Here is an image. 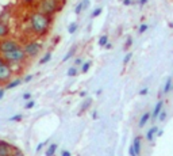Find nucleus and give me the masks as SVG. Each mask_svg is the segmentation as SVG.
<instances>
[{
	"label": "nucleus",
	"instance_id": "nucleus-48",
	"mask_svg": "<svg viewBox=\"0 0 173 156\" xmlns=\"http://www.w3.org/2000/svg\"><path fill=\"white\" fill-rule=\"evenodd\" d=\"M62 1H64V3H65V1H66V0H62Z\"/></svg>",
	"mask_w": 173,
	"mask_h": 156
},
{
	"label": "nucleus",
	"instance_id": "nucleus-19",
	"mask_svg": "<svg viewBox=\"0 0 173 156\" xmlns=\"http://www.w3.org/2000/svg\"><path fill=\"white\" fill-rule=\"evenodd\" d=\"M52 56H53V54H52V52H46V53H45L43 56H42L41 59H39V62H38V64H39V65L47 64V62H49L50 60H52Z\"/></svg>",
	"mask_w": 173,
	"mask_h": 156
},
{
	"label": "nucleus",
	"instance_id": "nucleus-16",
	"mask_svg": "<svg viewBox=\"0 0 173 156\" xmlns=\"http://www.w3.org/2000/svg\"><path fill=\"white\" fill-rule=\"evenodd\" d=\"M76 50H77V45H73V46L69 49V52H68L64 56V59H62V62H66V61H69V60L72 59V57L76 54Z\"/></svg>",
	"mask_w": 173,
	"mask_h": 156
},
{
	"label": "nucleus",
	"instance_id": "nucleus-50",
	"mask_svg": "<svg viewBox=\"0 0 173 156\" xmlns=\"http://www.w3.org/2000/svg\"><path fill=\"white\" fill-rule=\"evenodd\" d=\"M11 156H12V155H11Z\"/></svg>",
	"mask_w": 173,
	"mask_h": 156
},
{
	"label": "nucleus",
	"instance_id": "nucleus-28",
	"mask_svg": "<svg viewBox=\"0 0 173 156\" xmlns=\"http://www.w3.org/2000/svg\"><path fill=\"white\" fill-rule=\"evenodd\" d=\"M147 30H149V25H147V23H142L141 26L138 27V34H144V33H146Z\"/></svg>",
	"mask_w": 173,
	"mask_h": 156
},
{
	"label": "nucleus",
	"instance_id": "nucleus-49",
	"mask_svg": "<svg viewBox=\"0 0 173 156\" xmlns=\"http://www.w3.org/2000/svg\"><path fill=\"white\" fill-rule=\"evenodd\" d=\"M172 76H173V74H172Z\"/></svg>",
	"mask_w": 173,
	"mask_h": 156
},
{
	"label": "nucleus",
	"instance_id": "nucleus-24",
	"mask_svg": "<svg viewBox=\"0 0 173 156\" xmlns=\"http://www.w3.org/2000/svg\"><path fill=\"white\" fill-rule=\"evenodd\" d=\"M103 14V7H96V8H93V11L91 12V19H95L97 18V16H100V15Z\"/></svg>",
	"mask_w": 173,
	"mask_h": 156
},
{
	"label": "nucleus",
	"instance_id": "nucleus-10",
	"mask_svg": "<svg viewBox=\"0 0 173 156\" xmlns=\"http://www.w3.org/2000/svg\"><path fill=\"white\" fill-rule=\"evenodd\" d=\"M158 130H160V128L155 126V125H154V126H152V128H149L147 132H146V141L153 143V140L157 138V133H158Z\"/></svg>",
	"mask_w": 173,
	"mask_h": 156
},
{
	"label": "nucleus",
	"instance_id": "nucleus-6",
	"mask_svg": "<svg viewBox=\"0 0 173 156\" xmlns=\"http://www.w3.org/2000/svg\"><path fill=\"white\" fill-rule=\"evenodd\" d=\"M11 76H12L11 64L4 62V64L0 67V83H8L10 79H11Z\"/></svg>",
	"mask_w": 173,
	"mask_h": 156
},
{
	"label": "nucleus",
	"instance_id": "nucleus-45",
	"mask_svg": "<svg viewBox=\"0 0 173 156\" xmlns=\"http://www.w3.org/2000/svg\"><path fill=\"white\" fill-rule=\"evenodd\" d=\"M104 48L110 50V49H111V48H112V44H111V42H108V44H107V45H106V46H104Z\"/></svg>",
	"mask_w": 173,
	"mask_h": 156
},
{
	"label": "nucleus",
	"instance_id": "nucleus-33",
	"mask_svg": "<svg viewBox=\"0 0 173 156\" xmlns=\"http://www.w3.org/2000/svg\"><path fill=\"white\" fill-rule=\"evenodd\" d=\"M12 156H24V155L19 148H14V149H12Z\"/></svg>",
	"mask_w": 173,
	"mask_h": 156
},
{
	"label": "nucleus",
	"instance_id": "nucleus-15",
	"mask_svg": "<svg viewBox=\"0 0 173 156\" xmlns=\"http://www.w3.org/2000/svg\"><path fill=\"white\" fill-rule=\"evenodd\" d=\"M8 33H10L8 25L0 21V38H6V37L8 36Z\"/></svg>",
	"mask_w": 173,
	"mask_h": 156
},
{
	"label": "nucleus",
	"instance_id": "nucleus-30",
	"mask_svg": "<svg viewBox=\"0 0 173 156\" xmlns=\"http://www.w3.org/2000/svg\"><path fill=\"white\" fill-rule=\"evenodd\" d=\"M166 117H168V113L165 111V110H162V111L160 113V115H158V118H157V121H158V122H164V121L166 120Z\"/></svg>",
	"mask_w": 173,
	"mask_h": 156
},
{
	"label": "nucleus",
	"instance_id": "nucleus-26",
	"mask_svg": "<svg viewBox=\"0 0 173 156\" xmlns=\"http://www.w3.org/2000/svg\"><path fill=\"white\" fill-rule=\"evenodd\" d=\"M133 44H134V39H133V37H127L126 42H124V45H123V49L124 50H129L130 48L133 46Z\"/></svg>",
	"mask_w": 173,
	"mask_h": 156
},
{
	"label": "nucleus",
	"instance_id": "nucleus-23",
	"mask_svg": "<svg viewBox=\"0 0 173 156\" xmlns=\"http://www.w3.org/2000/svg\"><path fill=\"white\" fill-rule=\"evenodd\" d=\"M97 44H99L100 48H104L107 44H108V36L107 34H103V36H100L99 41H97Z\"/></svg>",
	"mask_w": 173,
	"mask_h": 156
},
{
	"label": "nucleus",
	"instance_id": "nucleus-47",
	"mask_svg": "<svg viewBox=\"0 0 173 156\" xmlns=\"http://www.w3.org/2000/svg\"><path fill=\"white\" fill-rule=\"evenodd\" d=\"M80 97H81V98H85V97H87V92H85V91L80 92Z\"/></svg>",
	"mask_w": 173,
	"mask_h": 156
},
{
	"label": "nucleus",
	"instance_id": "nucleus-32",
	"mask_svg": "<svg viewBox=\"0 0 173 156\" xmlns=\"http://www.w3.org/2000/svg\"><path fill=\"white\" fill-rule=\"evenodd\" d=\"M133 59V53L131 52H129V53H126V56L123 57V65H127L130 62V60Z\"/></svg>",
	"mask_w": 173,
	"mask_h": 156
},
{
	"label": "nucleus",
	"instance_id": "nucleus-37",
	"mask_svg": "<svg viewBox=\"0 0 173 156\" xmlns=\"http://www.w3.org/2000/svg\"><path fill=\"white\" fill-rule=\"evenodd\" d=\"M22 98H23L24 100H30V99H31V98H32V95L30 94V92H24V94L22 95Z\"/></svg>",
	"mask_w": 173,
	"mask_h": 156
},
{
	"label": "nucleus",
	"instance_id": "nucleus-2",
	"mask_svg": "<svg viewBox=\"0 0 173 156\" xmlns=\"http://www.w3.org/2000/svg\"><path fill=\"white\" fill-rule=\"evenodd\" d=\"M62 6H64L62 0H38L37 11L53 18L57 12H60L62 10Z\"/></svg>",
	"mask_w": 173,
	"mask_h": 156
},
{
	"label": "nucleus",
	"instance_id": "nucleus-21",
	"mask_svg": "<svg viewBox=\"0 0 173 156\" xmlns=\"http://www.w3.org/2000/svg\"><path fill=\"white\" fill-rule=\"evenodd\" d=\"M66 75L69 77H74V76H77L79 75V67H76V65H72L69 69H68V72H66Z\"/></svg>",
	"mask_w": 173,
	"mask_h": 156
},
{
	"label": "nucleus",
	"instance_id": "nucleus-39",
	"mask_svg": "<svg viewBox=\"0 0 173 156\" xmlns=\"http://www.w3.org/2000/svg\"><path fill=\"white\" fill-rule=\"evenodd\" d=\"M122 3H123V6H126V7H129V6H131L134 1L133 0H122Z\"/></svg>",
	"mask_w": 173,
	"mask_h": 156
},
{
	"label": "nucleus",
	"instance_id": "nucleus-8",
	"mask_svg": "<svg viewBox=\"0 0 173 156\" xmlns=\"http://www.w3.org/2000/svg\"><path fill=\"white\" fill-rule=\"evenodd\" d=\"M162 110H164V100L160 99L158 102L155 103L154 109H153V111H152V121L157 120V118H158V115H160V113H161Z\"/></svg>",
	"mask_w": 173,
	"mask_h": 156
},
{
	"label": "nucleus",
	"instance_id": "nucleus-1",
	"mask_svg": "<svg viewBox=\"0 0 173 156\" xmlns=\"http://www.w3.org/2000/svg\"><path fill=\"white\" fill-rule=\"evenodd\" d=\"M29 23H30V30H31L32 34L42 37V36H46L47 31H49L50 25H52V18L39 11H34L30 15Z\"/></svg>",
	"mask_w": 173,
	"mask_h": 156
},
{
	"label": "nucleus",
	"instance_id": "nucleus-43",
	"mask_svg": "<svg viewBox=\"0 0 173 156\" xmlns=\"http://www.w3.org/2000/svg\"><path fill=\"white\" fill-rule=\"evenodd\" d=\"M92 118H93V120H97V118H99V113H97V110H93V113H92Z\"/></svg>",
	"mask_w": 173,
	"mask_h": 156
},
{
	"label": "nucleus",
	"instance_id": "nucleus-44",
	"mask_svg": "<svg viewBox=\"0 0 173 156\" xmlns=\"http://www.w3.org/2000/svg\"><path fill=\"white\" fill-rule=\"evenodd\" d=\"M162 134H164V130H162V129H160V130H158V133H157V137H161Z\"/></svg>",
	"mask_w": 173,
	"mask_h": 156
},
{
	"label": "nucleus",
	"instance_id": "nucleus-9",
	"mask_svg": "<svg viewBox=\"0 0 173 156\" xmlns=\"http://www.w3.org/2000/svg\"><path fill=\"white\" fill-rule=\"evenodd\" d=\"M89 6H91V1H89V0H81V1L77 3L76 8H74V14L80 15L82 11H85L87 8H89Z\"/></svg>",
	"mask_w": 173,
	"mask_h": 156
},
{
	"label": "nucleus",
	"instance_id": "nucleus-17",
	"mask_svg": "<svg viewBox=\"0 0 173 156\" xmlns=\"http://www.w3.org/2000/svg\"><path fill=\"white\" fill-rule=\"evenodd\" d=\"M22 83H23V80L22 79H15V80H11V82H8L6 84V90H12L15 88V87H18V85H21Z\"/></svg>",
	"mask_w": 173,
	"mask_h": 156
},
{
	"label": "nucleus",
	"instance_id": "nucleus-34",
	"mask_svg": "<svg viewBox=\"0 0 173 156\" xmlns=\"http://www.w3.org/2000/svg\"><path fill=\"white\" fill-rule=\"evenodd\" d=\"M82 59H80V57H77V59H74V61H73V65H76V67H81L82 65Z\"/></svg>",
	"mask_w": 173,
	"mask_h": 156
},
{
	"label": "nucleus",
	"instance_id": "nucleus-40",
	"mask_svg": "<svg viewBox=\"0 0 173 156\" xmlns=\"http://www.w3.org/2000/svg\"><path fill=\"white\" fill-rule=\"evenodd\" d=\"M32 77H34V76H32V75H27V76L23 79V82H24V83H30V82H31V80H32Z\"/></svg>",
	"mask_w": 173,
	"mask_h": 156
},
{
	"label": "nucleus",
	"instance_id": "nucleus-14",
	"mask_svg": "<svg viewBox=\"0 0 173 156\" xmlns=\"http://www.w3.org/2000/svg\"><path fill=\"white\" fill-rule=\"evenodd\" d=\"M57 149H58V144H57V143H52V144H49V147L46 148V151H45V156H54L57 152Z\"/></svg>",
	"mask_w": 173,
	"mask_h": 156
},
{
	"label": "nucleus",
	"instance_id": "nucleus-35",
	"mask_svg": "<svg viewBox=\"0 0 173 156\" xmlns=\"http://www.w3.org/2000/svg\"><path fill=\"white\" fill-rule=\"evenodd\" d=\"M60 155H61V156H72V152L69 149H61Z\"/></svg>",
	"mask_w": 173,
	"mask_h": 156
},
{
	"label": "nucleus",
	"instance_id": "nucleus-5",
	"mask_svg": "<svg viewBox=\"0 0 173 156\" xmlns=\"http://www.w3.org/2000/svg\"><path fill=\"white\" fill-rule=\"evenodd\" d=\"M16 48H21L19 42L16 39L12 38H1L0 41V53H7V52H11V50L16 49Z\"/></svg>",
	"mask_w": 173,
	"mask_h": 156
},
{
	"label": "nucleus",
	"instance_id": "nucleus-25",
	"mask_svg": "<svg viewBox=\"0 0 173 156\" xmlns=\"http://www.w3.org/2000/svg\"><path fill=\"white\" fill-rule=\"evenodd\" d=\"M23 120V114H14L12 117L8 118V122H19Z\"/></svg>",
	"mask_w": 173,
	"mask_h": 156
},
{
	"label": "nucleus",
	"instance_id": "nucleus-3",
	"mask_svg": "<svg viewBox=\"0 0 173 156\" xmlns=\"http://www.w3.org/2000/svg\"><path fill=\"white\" fill-rule=\"evenodd\" d=\"M1 56H3L4 61L8 62V64H19V62L24 61L27 59V54L24 52L23 46L16 48V49L11 50V52H7V53H3Z\"/></svg>",
	"mask_w": 173,
	"mask_h": 156
},
{
	"label": "nucleus",
	"instance_id": "nucleus-41",
	"mask_svg": "<svg viewBox=\"0 0 173 156\" xmlns=\"http://www.w3.org/2000/svg\"><path fill=\"white\" fill-rule=\"evenodd\" d=\"M147 1H149V0H138L137 3H138V6H139V7H144L145 4H147Z\"/></svg>",
	"mask_w": 173,
	"mask_h": 156
},
{
	"label": "nucleus",
	"instance_id": "nucleus-7",
	"mask_svg": "<svg viewBox=\"0 0 173 156\" xmlns=\"http://www.w3.org/2000/svg\"><path fill=\"white\" fill-rule=\"evenodd\" d=\"M14 147H11V144L4 140H0V156H11Z\"/></svg>",
	"mask_w": 173,
	"mask_h": 156
},
{
	"label": "nucleus",
	"instance_id": "nucleus-18",
	"mask_svg": "<svg viewBox=\"0 0 173 156\" xmlns=\"http://www.w3.org/2000/svg\"><path fill=\"white\" fill-rule=\"evenodd\" d=\"M91 67H92V60H87V61H84L82 65L80 67V72H81V74H88Z\"/></svg>",
	"mask_w": 173,
	"mask_h": 156
},
{
	"label": "nucleus",
	"instance_id": "nucleus-38",
	"mask_svg": "<svg viewBox=\"0 0 173 156\" xmlns=\"http://www.w3.org/2000/svg\"><path fill=\"white\" fill-rule=\"evenodd\" d=\"M23 4H27V6H30V4H34L37 1V0H21Z\"/></svg>",
	"mask_w": 173,
	"mask_h": 156
},
{
	"label": "nucleus",
	"instance_id": "nucleus-46",
	"mask_svg": "<svg viewBox=\"0 0 173 156\" xmlns=\"http://www.w3.org/2000/svg\"><path fill=\"white\" fill-rule=\"evenodd\" d=\"M4 62H6V61H4L3 56H0V67H1V65H3V64H4Z\"/></svg>",
	"mask_w": 173,
	"mask_h": 156
},
{
	"label": "nucleus",
	"instance_id": "nucleus-22",
	"mask_svg": "<svg viewBox=\"0 0 173 156\" xmlns=\"http://www.w3.org/2000/svg\"><path fill=\"white\" fill-rule=\"evenodd\" d=\"M77 30H79V23L77 22H71L69 26H68V33L69 34H74Z\"/></svg>",
	"mask_w": 173,
	"mask_h": 156
},
{
	"label": "nucleus",
	"instance_id": "nucleus-31",
	"mask_svg": "<svg viewBox=\"0 0 173 156\" xmlns=\"http://www.w3.org/2000/svg\"><path fill=\"white\" fill-rule=\"evenodd\" d=\"M49 144V140H46V141H42V143H39L38 145H37V148H35V151H37V153H39L42 151V148L43 147H46V145Z\"/></svg>",
	"mask_w": 173,
	"mask_h": 156
},
{
	"label": "nucleus",
	"instance_id": "nucleus-42",
	"mask_svg": "<svg viewBox=\"0 0 173 156\" xmlns=\"http://www.w3.org/2000/svg\"><path fill=\"white\" fill-rule=\"evenodd\" d=\"M6 91H7L6 88H0V100L4 98V94H6Z\"/></svg>",
	"mask_w": 173,
	"mask_h": 156
},
{
	"label": "nucleus",
	"instance_id": "nucleus-12",
	"mask_svg": "<svg viewBox=\"0 0 173 156\" xmlns=\"http://www.w3.org/2000/svg\"><path fill=\"white\" fill-rule=\"evenodd\" d=\"M152 120V113L150 111H145L144 114L139 117V121H138V128H145L146 124Z\"/></svg>",
	"mask_w": 173,
	"mask_h": 156
},
{
	"label": "nucleus",
	"instance_id": "nucleus-20",
	"mask_svg": "<svg viewBox=\"0 0 173 156\" xmlns=\"http://www.w3.org/2000/svg\"><path fill=\"white\" fill-rule=\"evenodd\" d=\"M91 105H92V99H91V98H88V99H85V102L81 105V109H80L79 114H80V115H81V114H84V113L89 109V106H91Z\"/></svg>",
	"mask_w": 173,
	"mask_h": 156
},
{
	"label": "nucleus",
	"instance_id": "nucleus-11",
	"mask_svg": "<svg viewBox=\"0 0 173 156\" xmlns=\"http://www.w3.org/2000/svg\"><path fill=\"white\" fill-rule=\"evenodd\" d=\"M173 90V76H168L165 80L164 88H162V95H169Z\"/></svg>",
	"mask_w": 173,
	"mask_h": 156
},
{
	"label": "nucleus",
	"instance_id": "nucleus-27",
	"mask_svg": "<svg viewBox=\"0 0 173 156\" xmlns=\"http://www.w3.org/2000/svg\"><path fill=\"white\" fill-rule=\"evenodd\" d=\"M35 106V100L34 99H30V100H26V105H24V110H31L32 107Z\"/></svg>",
	"mask_w": 173,
	"mask_h": 156
},
{
	"label": "nucleus",
	"instance_id": "nucleus-29",
	"mask_svg": "<svg viewBox=\"0 0 173 156\" xmlns=\"http://www.w3.org/2000/svg\"><path fill=\"white\" fill-rule=\"evenodd\" d=\"M147 94H149V87H147V85L142 87V88L139 90V92H138V95H139V97H146Z\"/></svg>",
	"mask_w": 173,
	"mask_h": 156
},
{
	"label": "nucleus",
	"instance_id": "nucleus-13",
	"mask_svg": "<svg viewBox=\"0 0 173 156\" xmlns=\"http://www.w3.org/2000/svg\"><path fill=\"white\" fill-rule=\"evenodd\" d=\"M131 144H133V147H134L135 153L139 156V155H141V148H142V137H141V136H135Z\"/></svg>",
	"mask_w": 173,
	"mask_h": 156
},
{
	"label": "nucleus",
	"instance_id": "nucleus-36",
	"mask_svg": "<svg viewBox=\"0 0 173 156\" xmlns=\"http://www.w3.org/2000/svg\"><path fill=\"white\" fill-rule=\"evenodd\" d=\"M129 155H130V156H138L137 153H135V151H134V147H133V144L129 147Z\"/></svg>",
	"mask_w": 173,
	"mask_h": 156
},
{
	"label": "nucleus",
	"instance_id": "nucleus-4",
	"mask_svg": "<svg viewBox=\"0 0 173 156\" xmlns=\"http://www.w3.org/2000/svg\"><path fill=\"white\" fill-rule=\"evenodd\" d=\"M23 49H24V52H26V54H27L29 59H34V57H37L42 52L43 45L38 41H30L24 45Z\"/></svg>",
	"mask_w": 173,
	"mask_h": 156
}]
</instances>
